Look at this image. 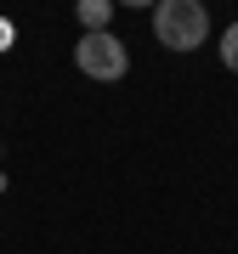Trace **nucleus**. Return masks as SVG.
<instances>
[{
	"instance_id": "20e7f679",
	"label": "nucleus",
	"mask_w": 238,
	"mask_h": 254,
	"mask_svg": "<svg viewBox=\"0 0 238 254\" xmlns=\"http://www.w3.org/2000/svg\"><path fill=\"white\" fill-rule=\"evenodd\" d=\"M221 63L238 73V23H227V28H221Z\"/></svg>"
},
{
	"instance_id": "7ed1b4c3",
	"label": "nucleus",
	"mask_w": 238,
	"mask_h": 254,
	"mask_svg": "<svg viewBox=\"0 0 238 254\" xmlns=\"http://www.w3.org/2000/svg\"><path fill=\"white\" fill-rule=\"evenodd\" d=\"M80 28L85 34H108V23H114V0H80Z\"/></svg>"
},
{
	"instance_id": "f03ea898",
	"label": "nucleus",
	"mask_w": 238,
	"mask_h": 254,
	"mask_svg": "<svg viewBox=\"0 0 238 254\" xmlns=\"http://www.w3.org/2000/svg\"><path fill=\"white\" fill-rule=\"evenodd\" d=\"M74 68H80L85 79L114 85V79L130 73V51H125L119 34H80V40H74Z\"/></svg>"
},
{
	"instance_id": "f257e3e1",
	"label": "nucleus",
	"mask_w": 238,
	"mask_h": 254,
	"mask_svg": "<svg viewBox=\"0 0 238 254\" xmlns=\"http://www.w3.org/2000/svg\"><path fill=\"white\" fill-rule=\"evenodd\" d=\"M153 40L165 51H199L210 40V11L199 0H159L153 6Z\"/></svg>"
}]
</instances>
